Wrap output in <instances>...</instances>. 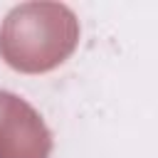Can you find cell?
<instances>
[{
  "instance_id": "cell-1",
  "label": "cell",
  "mask_w": 158,
  "mask_h": 158,
  "mask_svg": "<svg viewBox=\"0 0 158 158\" xmlns=\"http://www.w3.org/2000/svg\"><path fill=\"white\" fill-rule=\"evenodd\" d=\"M77 44V17L64 5L30 2L15 7L0 30L5 62L22 72H47Z\"/></svg>"
},
{
  "instance_id": "cell-2",
  "label": "cell",
  "mask_w": 158,
  "mask_h": 158,
  "mask_svg": "<svg viewBox=\"0 0 158 158\" xmlns=\"http://www.w3.org/2000/svg\"><path fill=\"white\" fill-rule=\"evenodd\" d=\"M52 136L40 114L0 89V158H49Z\"/></svg>"
}]
</instances>
